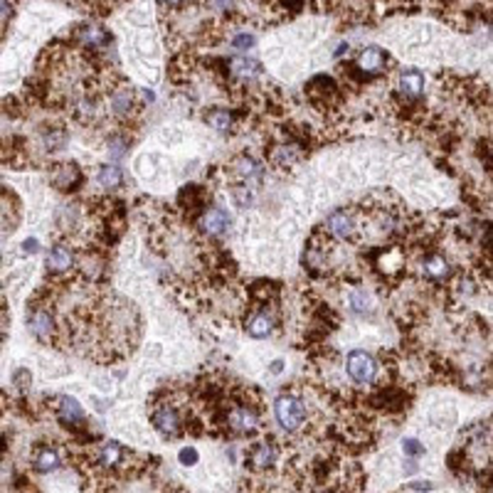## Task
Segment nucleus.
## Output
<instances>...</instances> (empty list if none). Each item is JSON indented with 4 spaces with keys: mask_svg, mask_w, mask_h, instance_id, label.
<instances>
[{
    "mask_svg": "<svg viewBox=\"0 0 493 493\" xmlns=\"http://www.w3.org/2000/svg\"><path fill=\"white\" fill-rule=\"evenodd\" d=\"M306 101L311 109L326 114V118H333L346 106V89L328 74H316L306 84Z\"/></svg>",
    "mask_w": 493,
    "mask_h": 493,
    "instance_id": "obj_1",
    "label": "nucleus"
},
{
    "mask_svg": "<svg viewBox=\"0 0 493 493\" xmlns=\"http://www.w3.org/2000/svg\"><path fill=\"white\" fill-rule=\"evenodd\" d=\"M106 109H109V116L118 123V129L126 131L129 126H134L136 116L141 114L143 104L141 99H138V92H136L126 79H121V82L106 94Z\"/></svg>",
    "mask_w": 493,
    "mask_h": 493,
    "instance_id": "obj_2",
    "label": "nucleus"
},
{
    "mask_svg": "<svg viewBox=\"0 0 493 493\" xmlns=\"http://www.w3.org/2000/svg\"><path fill=\"white\" fill-rule=\"evenodd\" d=\"M274 419L286 434H296L299 429H304L308 422V405H306L304 395L299 390H289V392L279 395L274 402Z\"/></svg>",
    "mask_w": 493,
    "mask_h": 493,
    "instance_id": "obj_3",
    "label": "nucleus"
},
{
    "mask_svg": "<svg viewBox=\"0 0 493 493\" xmlns=\"http://www.w3.org/2000/svg\"><path fill=\"white\" fill-rule=\"evenodd\" d=\"M346 373L353 385H358V388H375L380 365H377V360L370 353L350 350L346 355Z\"/></svg>",
    "mask_w": 493,
    "mask_h": 493,
    "instance_id": "obj_4",
    "label": "nucleus"
},
{
    "mask_svg": "<svg viewBox=\"0 0 493 493\" xmlns=\"http://www.w3.org/2000/svg\"><path fill=\"white\" fill-rule=\"evenodd\" d=\"M279 457H282V444L274 439V437H266L262 441H254L249 449H246L244 457V466L252 474H266L279 464Z\"/></svg>",
    "mask_w": 493,
    "mask_h": 493,
    "instance_id": "obj_5",
    "label": "nucleus"
},
{
    "mask_svg": "<svg viewBox=\"0 0 493 493\" xmlns=\"http://www.w3.org/2000/svg\"><path fill=\"white\" fill-rule=\"evenodd\" d=\"M229 224H232V218H229V212L224 207L218 205H210L198 220L193 222L195 232H198L202 240L212 242V240H220L229 232Z\"/></svg>",
    "mask_w": 493,
    "mask_h": 493,
    "instance_id": "obj_6",
    "label": "nucleus"
},
{
    "mask_svg": "<svg viewBox=\"0 0 493 493\" xmlns=\"http://www.w3.org/2000/svg\"><path fill=\"white\" fill-rule=\"evenodd\" d=\"M70 40L74 42L76 48L89 50V52H104V50H109V45H112L109 30H104L99 23H92V20L74 25Z\"/></svg>",
    "mask_w": 493,
    "mask_h": 493,
    "instance_id": "obj_7",
    "label": "nucleus"
},
{
    "mask_svg": "<svg viewBox=\"0 0 493 493\" xmlns=\"http://www.w3.org/2000/svg\"><path fill=\"white\" fill-rule=\"evenodd\" d=\"M50 182L59 193H76L79 188H84L87 176H84L82 165L74 160H65V163L50 165Z\"/></svg>",
    "mask_w": 493,
    "mask_h": 493,
    "instance_id": "obj_8",
    "label": "nucleus"
},
{
    "mask_svg": "<svg viewBox=\"0 0 493 493\" xmlns=\"http://www.w3.org/2000/svg\"><path fill=\"white\" fill-rule=\"evenodd\" d=\"M224 176H232L235 182L249 185V188L252 185H262V180H264V163L257 160L254 156H249V153H240L229 163V168H224Z\"/></svg>",
    "mask_w": 493,
    "mask_h": 493,
    "instance_id": "obj_9",
    "label": "nucleus"
},
{
    "mask_svg": "<svg viewBox=\"0 0 493 493\" xmlns=\"http://www.w3.org/2000/svg\"><path fill=\"white\" fill-rule=\"evenodd\" d=\"M355 67H358L363 74H368L370 79H377V76H382L385 72H388V65H390V54L385 52V50L380 48H363L358 54H355Z\"/></svg>",
    "mask_w": 493,
    "mask_h": 493,
    "instance_id": "obj_10",
    "label": "nucleus"
},
{
    "mask_svg": "<svg viewBox=\"0 0 493 493\" xmlns=\"http://www.w3.org/2000/svg\"><path fill=\"white\" fill-rule=\"evenodd\" d=\"M30 466H32L37 474H50V471H57L59 466H62V457H59V452L54 449V446L40 441V444L32 446Z\"/></svg>",
    "mask_w": 493,
    "mask_h": 493,
    "instance_id": "obj_11",
    "label": "nucleus"
},
{
    "mask_svg": "<svg viewBox=\"0 0 493 493\" xmlns=\"http://www.w3.org/2000/svg\"><path fill=\"white\" fill-rule=\"evenodd\" d=\"M70 141V131L65 129V123H42L40 126V143L48 153H57L67 146Z\"/></svg>",
    "mask_w": 493,
    "mask_h": 493,
    "instance_id": "obj_12",
    "label": "nucleus"
},
{
    "mask_svg": "<svg viewBox=\"0 0 493 493\" xmlns=\"http://www.w3.org/2000/svg\"><path fill=\"white\" fill-rule=\"evenodd\" d=\"M240 116H242L240 112H235V109H224V106H212L210 112H205V121L210 123L215 131H220V134H229V131L237 126Z\"/></svg>",
    "mask_w": 493,
    "mask_h": 493,
    "instance_id": "obj_13",
    "label": "nucleus"
},
{
    "mask_svg": "<svg viewBox=\"0 0 493 493\" xmlns=\"http://www.w3.org/2000/svg\"><path fill=\"white\" fill-rule=\"evenodd\" d=\"M20 222V202L15 198V193H8V188L3 190V235L15 232Z\"/></svg>",
    "mask_w": 493,
    "mask_h": 493,
    "instance_id": "obj_14",
    "label": "nucleus"
},
{
    "mask_svg": "<svg viewBox=\"0 0 493 493\" xmlns=\"http://www.w3.org/2000/svg\"><path fill=\"white\" fill-rule=\"evenodd\" d=\"M96 182H99L101 188L106 193H112V190H118L123 185V173L118 165H101L99 173H96Z\"/></svg>",
    "mask_w": 493,
    "mask_h": 493,
    "instance_id": "obj_15",
    "label": "nucleus"
},
{
    "mask_svg": "<svg viewBox=\"0 0 493 493\" xmlns=\"http://www.w3.org/2000/svg\"><path fill=\"white\" fill-rule=\"evenodd\" d=\"M350 306H353V311L355 313H360V316H365V313H370V296L365 294V289H355L350 294Z\"/></svg>",
    "mask_w": 493,
    "mask_h": 493,
    "instance_id": "obj_16",
    "label": "nucleus"
},
{
    "mask_svg": "<svg viewBox=\"0 0 493 493\" xmlns=\"http://www.w3.org/2000/svg\"><path fill=\"white\" fill-rule=\"evenodd\" d=\"M10 382L15 385V390H20V392H28L30 382H32V375H30V370L20 368V370H15V373H12Z\"/></svg>",
    "mask_w": 493,
    "mask_h": 493,
    "instance_id": "obj_17",
    "label": "nucleus"
},
{
    "mask_svg": "<svg viewBox=\"0 0 493 493\" xmlns=\"http://www.w3.org/2000/svg\"><path fill=\"white\" fill-rule=\"evenodd\" d=\"M178 459H180L182 466H195V464H198L200 454H198V449H195V446H182L180 452H178Z\"/></svg>",
    "mask_w": 493,
    "mask_h": 493,
    "instance_id": "obj_18",
    "label": "nucleus"
},
{
    "mask_svg": "<svg viewBox=\"0 0 493 493\" xmlns=\"http://www.w3.org/2000/svg\"><path fill=\"white\" fill-rule=\"evenodd\" d=\"M254 35H249V32H240V35H235L232 37V48L235 50H249V48H254Z\"/></svg>",
    "mask_w": 493,
    "mask_h": 493,
    "instance_id": "obj_19",
    "label": "nucleus"
},
{
    "mask_svg": "<svg viewBox=\"0 0 493 493\" xmlns=\"http://www.w3.org/2000/svg\"><path fill=\"white\" fill-rule=\"evenodd\" d=\"M402 452H405L407 457L417 459V457H422V454H424V446L419 444L417 439H405V441H402Z\"/></svg>",
    "mask_w": 493,
    "mask_h": 493,
    "instance_id": "obj_20",
    "label": "nucleus"
},
{
    "mask_svg": "<svg viewBox=\"0 0 493 493\" xmlns=\"http://www.w3.org/2000/svg\"><path fill=\"white\" fill-rule=\"evenodd\" d=\"M207 6H210L212 10L224 12V18H227L229 12L235 10V0H207Z\"/></svg>",
    "mask_w": 493,
    "mask_h": 493,
    "instance_id": "obj_21",
    "label": "nucleus"
},
{
    "mask_svg": "<svg viewBox=\"0 0 493 493\" xmlns=\"http://www.w3.org/2000/svg\"><path fill=\"white\" fill-rule=\"evenodd\" d=\"M37 246H40V244H37V240H28V242H25V252H28V254H35V252H37Z\"/></svg>",
    "mask_w": 493,
    "mask_h": 493,
    "instance_id": "obj_22",
    "label": "nucleus"
},
{
    "mask_svg": "<svg viewBox=\"0 0 493 493\" xmlns=\"http://www.w3.org/2000/svg\"><path fill=\"white\" fill-rule=\"evenodd\" d=\"M282 365H284L282 360H276V363L271 365V373H282Z\"/></svg>",
    "mask_w": 493,
    "mask_h": 493,
    "instance_id": "obj_23",
    "label": "nucleus"
},
{
    "mask_svg": "<svg viewBox=\"0 0 493 493\" xmlns=\"http://www.w3.org/2000/svg\"><path fill=\"white\" fill-rule=\"evenodd\" d=\"M123 3H126V0H123Z\"/></svg>",
    "mask_w": 493,
    "mask_h": 493,
    "instance_id": "obj_24",
    "label": "nucleus"
}]
</instances>
